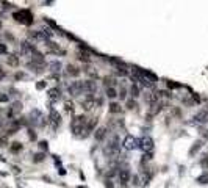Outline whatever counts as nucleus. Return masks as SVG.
<instances>
[{
  "mask_svg": "<svg viewBox=\"0 0 208 188\" xmlns=\"http://www.w3.org/2000/svg\"><path fill=\"white\" fill-rule=\"evenodd\" d=\"M127 108H128V110L136 108V102H135V100H128V102H127Z\"/></svg>",
  "mask_w": 208,
  "mask_h": 188,
  "instance_id": "obj_19",
  "label": "nucleus"
},
{
  "mask_svg": "<svg viewBox=\"0 0 208 188\" xmlns=\"http://www.w3.org/2000/svg\"><path fill=\"white\" fill-rule=\"evenodd\" d=\"M119 180H121V183H127L130 180V171L127 168L119 171Z\"/></svg>",
  "mask_w": 208,
  "mask_h": 188,
  "instance_id": "obj_6",
  "label": "nucleus"
},
{
  "mask_svg": "<svg viewBox=\"0 0 208 188\" xmlns=\"http://www.w3.org/2000/svg\"><path fill=\"white\" fill-rule=\"evenodd\" d=\"M13 17L20 24H25V25H30V24L33 22V14H31L30 10H20V11L14 13Z\"/></svg>",
  "mask_w": 208,
  "mask_h": 188,
  "instance_id": "obj_1",
  "label": "nucleus"
},
{
  "mask_svg": "<svg viewBox=\"0 0 208 188\" xmlns=\"http://www.w3.org/2000/svg\"><path fill=\"white\" fill-rule=\"evenodd\" d=\"M105 136H106V129H105V127H100V129L94 133V138H96L97 141H102Z\"/></svg>",
  "mask_w": 208,
  "mask_h": 188,
  "instance_id": "obj_9",
  "label": "nucleus"
},
{
  "mask_svg": "<svg viewBox=\"0 0 208 188\" xmlns=\"http://www.w3.org/2000/svg\"><path fill=\"white\" fill-rule=\"evenodd\" d=\"M0 53H6V45L5 44H0Z\"/></svg>",
  "mask_w": 208,
  "mask_h": 188,
  "instance_id": "obj_21",
  "label": "nucleus"
},
{
  "mask_svg": "<svg viewBox=\"0 0 208 188\" xmlns=\"http://www.w3.org/2000/svg\"><path fill=\"white\" fill-rule=\"evenodd\" d=\"M0 27H2V22H0Z\"/></svg>",
  "mask_w": 208,
  "mask_h": 188,
  "instance_id": "obj_29",
  "label": "nucleus"
},
{
  "mask_svg": "<svg viewBox=\"0 0 208 188\" xmlns=\"http://www.w3.org/2000/svg\"><path fill=\"white\" fill-rule=\"evenodd\" d=\"M49 97H50V100H56V99H60V89H56V88L50 89V91H49Z\"/></svg>",
  "mask_w": 208,
  "mask_h": 188,
  "instance_id": "obj_10",
  "label": "nucleus"
},
{
  "mask_svg": "<svg viewBox=\"0 0 208 188\" xmlns=\"http://www.w3.org/2000/svg\"><path fill=\"white\" fill-rule=\"evenodd\" d=\"M194 121L196 122H200V124L208 122V111L206 110H200L199 113H196L194 114Z\"/></svg>",
  "mask_w": 208,
  "mask_h": 188,
  "instance_id": "obj_5",
  "label": "nucleus"
},
{
  "mask_svg": "<svg viewBox=\"0 0 208 188\" xmlns=\"http://www.w3.org/2000/svg\"><path fill=\"white\" fill-rule=\"evenodd\" d=\"M66 74H67L69 77H77V75L80 74V70H78L74 64H69V66H67V69H66Z\"/></svg>",
  "mask_w": 208,
  "mask_h": 188,
  "instance_id": "obj_8",
  "label": "nucleus"
},
{
  "mask_svg": "<svg viewBox=\"0 0 208 188\" xmlns=\"http://www.w3.org/2000/svg\"><path fill=\"white\" fill-rule=\"evenodd\" d=\"M86 124V118L85 116H77V118H74L72 119V122H71V130L75 133V135H78L81 130H83V126Z\"/></svg>",
  "mask_w": 208,
  "mask_h": 188,
  "instance_id": "obj_2",
  "label": "nucleus"
},
{
  "mask_svg": "<svg viewBox=\"0 0 208 188\" xmlns=\"http://www.w3.org/2000/svg\"><path fill=\"white\" fill-rule=\"evenodd\" d=\"M197 180H199L200 183H208V174H205V176H200Z\"/></svg>",
  "mask_w": 208,
  "mask_h": 188,
  "instance_id": "obj_20",
  "label": "nucleus"
},
{
  "mask_svg": "<svg viewBox=\"0 0 208 188\" xmlns=\"http://www.w3.org/2000/svg\"><path fill=\"white\" fill-rule=\"evenodd\" d=\"M42 158H44V155H42V154H36V155H35V161H41Z\"/></svg>",
  "mask_w": 208,
  "mask_h": 188,
  "instance_id": "obj_22",
  "label": "nucleus"
},
{
  "mask_svg": "<svg viewBox=\"0 0 208 188\" xmlns=\"http://www.w3.org/2000/svg\"><path fill=\"white\" fill-rule=\"evenodd\" d=\"M124 147L131 151V149H136V147H139V139H136L133 136H127L124 139Z\"/></svg>",
  "mask_w": 208,
  "mask_h": 188,
  "instance_id": "obj_4",
  "label": "nucleus"
},
{
  "mask_svg": "<svg viewBox=\"0 0 208 188\" xmlns=\"http://www.w3.org/2000/svg\"><path fill=\"white\" fill-rule=\"evenodd\" d=\"M0 146H6V138H0Z\"/></svg>",
  "mask_w": 208,
  "mask_h": 188,
  "instance_id": "obj_24",
  "label": "nucleus"
},
{
  "mask_svg": "<svg viewBox=\"0 0 208 188\" xmlns=\"http://www.w3.org/2000/svg\"><path fill=\"white\" fill-rule=\"evenodd\" d=\"M39 146H41V149H47V143H45V141H41Z\"/></svg>",
  "mask_w": 208,
  "mask_h": 188,
  "instance_id": "obj_26",
  "label": "nucleus"
},
{
  "mask_svg": "<svg viewBox=\"0 0 208 188\" xmlns=\"http://www.w3.org/2000/svg\"><path fill=\"white\" fill-rule=\"evenodd\" d=\"M119 97H121V99H124V97H125V89H124V88H121V89H119Z\"/></svg>",
  "mask_w": 208,
  "mask_h": 188,
  "instance_id": "obj_23",
  "label": "nucleus"
},
{
  "mask_svg": "<svg viewBox=\"0 0 208 188\" xmlns=\"http://www.w3.org/2000/svg\"><path fill=\"white\" fill-rule=\"evenodd\" d=\"M22 149V144L20 143H13V146H11V152H19Z\"/></svg>",
  "mask_w": 208,
  "mask_h": 188,
  "instance_id": "obj_17",
  "label": "nucleus"
},
{
  "mask_svg": "<svg viewBox=\"0 0 208 188\" xmlns=\"http://www.w3.org/2000/svg\"><path fill=\"white\" fill-rule=\"evenodd\" d=\"M130 94H131L133 97H138V96H139V88H138L136 85H133V86L130 88Z\"/></svg>",
  "mask_w": 208,
  "mask_h": 188,
  "instance_id": "obj_15",
  "label": "nucleus"
},
{
  "mask_svg": "<svg viewBox=\"0 0 208 188\" xmlns=\"http://www.w3.org/2000/svg\"><path fill=\"white\" fill-rule=\"evenodd\" d=\"M106 96L110 99H114L116 97V91H114V88H106Z\"/></svg>",
  "mask_w": 208,
  "mask_h": 188,
  "instance_id": "obj_16",
  "label": "nucleus"
},
{
  "mask_svg": "<svg viewBox=\"0 0 208 188\" xmlns=\"http://www.w3.org/2000/svg\"><path fill=\"white\" fill-rule=\"evenodd\" d=\"M2 124H3V119H2V118H0V127H2Z\"/></svg>",
  "mask_w": 208,
  "mask_h": 188,
  "instance_id": "obj_28",
  "label": "nucleus"
},
{
  "mask_svg": "<svg viewBox=\"0 0 208 188\" xmlns=\"http://www.w3.org/2000/svg\"><path fill=\"white\" fill-rule=\"evenodd\" d=\"M110 111H111V113H119V111H121V105L113 102V104L110 105Z\"/></svg>",
  "mask_w": 208,
  "mask_h": 188,
  "instance_id": "obj_14",
  "label": "nucleus"
},
{
  "mask_svg": "<svg viewBox=\"0 0 208 188\" xmlns=\"http://www.w3.org/2000/svg\"><path fill=\"white\" fill-rule=\"evenodd\" d=\"M139 143H141L139 147H143L144 151H149V149H152V146H153V141H152L150 138H143Z\"/></svg>",
  "mask_w": 208,
  "mask_h": 188,
  "instance_id": "obj_7",
  "label": "nucleus"
},
{
  "mask_svg": "<svg viewBox=\"0 0 208 188\" xmlns=\"http://www.w3.org/2000/svg\"><path fill=\"white\" fill-rule=\"evenodd\" d=\"M50 69L53 70V72H56V70L60 72V69H61V63H60V61H56V60H55V61H52V63H50Z\"/></svg>",
  "mask_w": 208,
  "mask_h": 188,
  "instance_id": "obj_13",
  "label": "nucleus"
},
{
  "mask_svg": "<svg viewBox=\"0 0 208 188\" xmlns=\"http://www.w3.org/2000/svg\"><path fill=\"white\" fill-rule=\"evenodd\" d=\"M8 100H10V96H8V94L0 92V102H8Z\"/></svg>",
  "mask_w": 208,
  "mask_h": 188,
  "instance_id": "obj_18",
  "label": "nucleus"
},
{
  "mask_svg": "<svg viewBox=\"0 0 208 188\" xmlns=\"http://www.w3.org/2000/svg\"><path fill=\"white\" fill-rule=\"evenodd\" d=\"M50 118H52V122H53L55 126L61 122V119H60V114H58L55 110H52V111H50Z\"/></svg>",
  "mask_w": 208,
  "mask_h": 188,
  "instance_id": "obj_11",
  "label": "nucleus"
},
{
  "mask_svg": "<svg viewBox=\"0 0 208 188\" xmlns=\"http://www.w3.org/2000/svg\"><path fill=\"white\" fill-rule=\"evenodd\" d=\"M6 61H8V64H11V66H17V63H19V60H17L16 55H8Z\"/></svg>",
  "mask_w": 208,
  "mask_h": 188,
  "instance_id": "obj_12",
  "label": "nucleus"
},
{
  "mask_svg": "<svg viewBox=\"0 0 208 188\" xmlns=\"http://www.w3.org/2000/svg\"><path fill=\"white\" fill-rule=\"evenodd\" d=\"M44 86H45V82H41V83H38V85H36V88H38V89H42Z\"/></svg>",
  "mask_w": 208,
  "mask_h": 188,
  "instance_id": "obj_27",
  "label": "nucleus"
},
{
  "mask_svg": "<svg viewBox=\"0 0 208 188\" xmlns=\"http://www.w3.org/2000/svg\"><path fill=\"white\" fill-rule=\"evenodd\" d=\"M66 110H67V111H69V110H71V111H72V110H74V105L67 102V104H66Z\"/></svg>",
  "mask_w": 208,
  "mask_h": 188,
  "instance_id": "obj_25",
  "label": "nucleus"
},
{
  "mask_svg": "<svg viewBox=\"0 0 208 188\" xmlns=\"http://www.w3.org/2000/svg\"><path fill=\"white\" fill-rule=\"evenodd\" d=\"M67 91H69L71 96H80V94L83 92V82H78V80L72 82L71 85H69Z\"/></svg>",
  "mask_w": 208,
  "mask_h": 188,
  "instance_id": "obj_3",
  "label": "nucleus"
}]
</instances>
